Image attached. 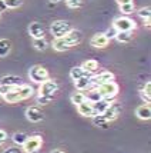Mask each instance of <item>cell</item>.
Masks as SVG:
<instances>
[{"instance_id":"1","label":"cell","mask_w":151,"mask_h":153,"mask_svg":"<svg viewBox=\"0 0 151 153\" xmlns=\"http://www.w3.org/2000/svg\"><path fill=\"white\" fill-rule=\"evenodd\" d=\"M121 110H123V106H121V103H118V102H111V105L105 109L103 113L100 114H96L93 119V123L96 125V126H100V127H105L110 122L113 120H116L121 114Z\"/></svg>"},{"instance_id":"2","label":"cell","mask_w":151,"mask_h":153,"mask_svg":"<svg viewBox=\"0 0 151 153\" xmlns=\"http://www.w3.org/2000/svg\"><path fill=\"white\" fill-rule=\"evenodd\" d=\"M83 39L81 36V32L79 30H74L71 29L67 34H64L63 37H59V39H54L53 42V49L56 52H64V50H69L70 47L77 46Z\"/></svg>"},{"instance_id":"3","label":"cell","mask_w":151,"mask_h":153,"mask_svg":"<svg viewBox=\"0 0 151 153\" xmlns=\"http://www.w3.org/2000/svg\"><path fill=\"white\" fill-rule=\"evenodd\" d=\"M33 87L29 85H20V86L13 87L9 93L3 94V99L6 100L7 103H17L20 100H26L29 97L33 96Z\"/></svg>"},{"instance_id":"4","label":"cell","mask_w":151,"mask_h":153,"mask_svg":"<svg viewBox=\"0 0 151 153\" xmlns=\"http://www.w3.org/2000/svg\"><path fill=\"white\" fill-rule=\"evenodd\" d=\"M113 27L117 32H133L137 27V23L133 19H130V17L123 16V17H117L113 22Z\"/></svg>"},{"instance_id":"5","label":"cell","mask_w":151,"mask_h":153,"mask_svg":"<svg viewBox=\"0 0 151 153\" xmlns=\"http://www.w3.org/2000/svg\"><path fill=\"white\" fill-rule=\"evenodd\" d=\"M97 92L100 93L101 97H107V99H114L118 93V85L111 80V82H107L104 85H101V86H97Z\"/></svg>"},{"instance_id":"6","label":"cell","mask_w":151,"mask_h":153,"mask_svg":"<svg viewBox=\"0 0 151 153\" xmlns=\"http://www.w3.org/2000/svg\"><path fill=\"white\" fill-rule=\"evenodd\" d=\"M50 30H52V34L54 36V39H59V37H63L64 34L69 33L71 30V26H70V23H67L64 20H57V22L52 23Z\"/></svg>"},{"instance_id":"7","label":"cell","mask_w":151,"mask_h":153,"mask_svg":"<svg viewBox=\"0 0 151 153\" xmlns=\"http://www.w3.org/2000/svg\"><path fill=\"white\" fill-rule=\"evenodd\" d=\"M29 77L33 80L34 83H43L44 80L49 79V72L43 66H33L29 72Z\"/></svg>"},{"instance_id":"8","label":"cell","mask_w":151,"mask_h":153,"mask_svg":"<svg viewBox=\"0 0 151 153\" xmlns=\"http://www.w3.org/2000/svg\"><path fill=\"white\" fill-rule=\"evenodd\" d=\"M41 145H43V139L40 136H32V137H27V140L21 146V149H23V152L26 153H36L39 152Z\"/></svg>"},{"instance_id":"9","label":"cell","mask_w":151,"mask_h":153,"mask_svg":"<svg viewBox=\"0 0 151 153\" xmlns=\"http://www.w3.org/2000/svg\"><path fill=\"white\" fill-rule=\"evenodd\" d=\"M57 90H59V85L53 79H47L43 83H40L39 94L40 96H54Z\"/></svg>"},{"instance_id":"10","label":"cell","mask_w":151,"mask_h":153,"mask_svg":"<svg viewBox=\"0 0 151 153\" xmlns=\"http://www.w3.org/2000/svg\"><path fill=\"white\" fill-rule=\"evenodd\" d=\"M111 80H114V74L111 72H101L99 74H91V86H101V85H104L107 82H111Z\"/></svg>"},{"instance_id":"11","label":"cell","mask_w":151,"mask_h":153,"mask_svg":"<svg viewBox=\"0 0 151 153\" xmlns=\"http://www.w3.org/2000/svg\"><path fill=\"white\" fill-rule=\"evenodd\" d=\"M77 112H79L81 116H84V117H94L96 116V110H94V107L93 105L88 102V100H84V102H81L80 105H77Z\"/></svg>"},{"instance_id":"12","label":"cell","mask_w":151,"mask_h":153,"mask_svg":"<svg viewBox=\"0 0 151 153\" xmlns=\"http://www.w3.org/2000/svg\"><path fill=\"white\" fill-rule=\"evenodd\" d=\"M26 117L27 120H30L33 123H39V122L44 119V114H43V112L40 110L39 107H29L26 110Z\"/></svg>"},{"instance_id":"13","label":"cell","mask_w":151,"mask_h":153,"mask_svg":"<svg viewBox=\"0 0 151 153\" xmlns=\"http://www.w3.org/2000/svg\"><path fill=\"white\" fill-rule=\"evenodd\" d=\"M74 86H76V89L80 90V92L88 90V89L91 87V74H85L83 77L74 80Z\"/></svg>"},{"instance_id":"14","label":"cell","mask_w":151,"mask_h":153,"mask_svg":"<svg viewBox=\"0 0 151 153\" xmlns=\"http://www.w3.org/2000/svg\"><path fill=\"white\" fill-rule=\"evenodd\" d=\"M108 42L110 40L105 37L104 33H99V34H94L91 39H90V45L93 47H96V49H103L108 45Z\"/></svg>"},{"instance_id":"15","label":"cell","mask_w":151,"mask_h":153,"mask_svg":"<svg viewBox=\"0 0 151 153\" xmlns=\"http://www.w3.org/2000/svg\"><path fill=\"white\" fill-rule=\"evenodd\" d=\"M29 33H30V36H32L33 39H41V37H44L43 26H41L40 23H37V22L30 23V26H29Z\"/></svg>"},{"instance_id":"16","label":"cell","mask_w":151,"mask_h":153,"mask_svg":"<svg viewBox=\"0 0 151 153\" xmlns=\"http://www.w3.org/2000/svg\"><path fill=\"white\" fill-rule=\"evenodd\" d=\"M111 102H114V99H107V97H101L100 100H97V102H94V103H91L93 107H94V110H96V113L100 114L103 113L107 107L111 105Z\"/></svg>"},{"instance_id":"17","label":"cell","mask_w":151,"mask_h":153,"mask_svg":"<svg viewBox=\"0 0 151 153\" xmlns=\"http://www.w3.org/2000/svg\"><path fill=\"white\" fill-rule=\"evenodd\" d=\"M136 114H137L138 119L141 120H150L151 119V107L150 105H141L136 109Z\"/></svg>"},{"instance_id":"18","label":"cell","mask_w":151,"mask_h":153,"mask_svg":"<svg viewBox=\"0 0 151 153\" xmlns=\"http://www.w3.org/2000/svg\"><path fill=\"white\" fill-rule=\"evenodd\" d=\"M81 69H83L84 72H87V73L94 74L97 70H99V62H97V60H94V59L85 60L84 63L81 65Z\"/></svg>"},{"instance_id":"19","label":"cell","mask_w":151,"mask_h":153,"mask_svg":"<svg viewBox=\"0 0 151 153\" xmlns=\"http://www.w3.org/2000/svg\"><path fill=\"white\" fill-rule=\"evenodd\" d=\"M0 85H6L10 87H16L21 85V79L19 76H3L0 80Z\"/></svg>"},{"instance_id":"20","label":"cell","mask_w":151,"mask_h":153,"mask_svg":"<svg viewBox=\"0 0 151 153\" xmlns=\"http://www.w3.org/2000/svg\"><path fill=\"white\" fill-rule=\"evenodd\" d=\"M12 50V45L7 39H0V57H6Z\"/></svg>"},{"instance_id":"21","label":"cell","mask_w":151,"mask_h":153,"mask_svg":"<svg viewBox=\"0 0 151 153\" xmlns=\"http://www.w3.org/2000/svg\"><path fill=\"white\" fill-rule=\"evenodd\" d=\"M141 97L144 99L145 103L151 102V82H147L144 85V87L141 89Z\"/></svg>"},{"instance_id":"22","label":"cell","mask_w":151,"mask_h":153,"mask_svg":"<svg viewBox=\"0 0 151 153\" xmlns=\"http://www.w3.org/2000/svg\"><path fill=\"white\" fill-rule=\"evenodd\" d=\"M114 39H117L120 43H128L133 39V32H117Z\"/></svg>"},{"instance_id":"23","label":"cell","mask_w":151,"mask_h":153,"mask_svg":"<svg viewBox=\"0 0 151 153\" xmlns=\"http://www.w3.org/2000/svg\"><path fill=\"white\" fill-rule=\"evenodd\" d=\"M85 74H90V73L84 72V70L81 69V66H76V67H73L71 70H70V77H71L73 80H77V79H80V77L85 76Z\"/></svg>"},{"instance_id":"24","label":"cell","mask_w":151,"mask_h":153,"mask_svg":"<svg viewBox=\"0 0 151 153\" xmlns=\"http://www.w3.org/2000/svg\"><path fill=\"white\" fill-rule=\"evenodd\" d=\"M27 136L26 133H23V132H16V133L13 134V142H14V145H17V146H23L24 145V142L27 140Z\"/></svg>"},{"instance_id":"25","label":"cell","mask_w":151,"mask_h":153,"mask_svg":"<svg viewBox=\"0 0 151 153\" xmlns=\"http://www.w3.org/2000/svg\"><path fill=\"white\" fill-rule=\"evenodd\" d=\"M85 96V100H88L90 103H94V102H97V100L101 99V96H100V93L97 92V89L94 87V89H91L88 93H84Z\"/></svg>"},{"instance_id":"26","label":"cell","mask_w":151,"mask_h":153,"mask_svg":"<svg viewBox=\"0 0 151 153\" xmlns=\"http://www.w3.org/2000/svg\"><path fill=\"white\" fill-rule=\"evenodd\" d=\"M70 99H71V103H73V105H76V106H77V105H80L81 102H84V100H85V96H84V93H83V92L77 90V92H74V93L71 94V97H70Z\"/></svg>"},{"instance_id":"27","label":"cell","mask_w":151,"mask_h":153,"mask_svg":"<svg viewBox=\"0 0 151 153\" xmlns=\"http://www.w3.org/2000/svg\"><path fill=\"white\" fill-rule=\"evenodd\" d=\"M33 46L36 50H46L47 49V42L44 40V37H41V39H33Z\"/></svg>"},{"instance_id":"28","label":"cell","mask_w":151,"mask_h":153,"mask_svg":"<svg viewBox=\"0 0 151 153\" xmlns=\"http://www.w3.org/2000/svg\"><path fill=\"white\" fill-rule=\"evenodd\" d=\"M138 16H140V19L145 20V22H150V19H151V9L150 7H143V9H140V10H138Z\"/></svg>"},{"instance_id":"29","label":"cell","mask_w":151,"mask_h":153,"mask_svg":"<svg viewBox=\"0 0 151 153\" xmlns=\"http://www.w3.org/2000/svg\"><path fill=\"white\" fill-rule=\"evenodd\" d=\"M120 10L124 14H131L136 10V7H134V3H127V4H120Z\"/></svg>"},{"instance_id":"30","label":"cell","mask_w":151,"mask_h":153,"mask_svg":"<svg viewBox=\"0 0 151 153\" xmlns=\"http://www.w3.org/2000/svg\"><path fill=\"white\" fill-rule=\"evenodd\" d=\"M4 4H6L7 9H17V7L21 6V0H3Z\"/></svg>"},{"instance_id":"31","label":"cell","mask_w":151,"mask_h":153,"mask_svg":"<svg viewBox=\"0 0 151 153\" xmlns=\"http://www.w3.org/2000/svg\"><path fill=\"white\" fill-rule=\"evenodd\" d=\"M53 99H54V96H40L39 94V97H37V103H39V105H49Z\"/></svg>"},{"instance_id":"32","label":"cell","mask_w":151,"mask_h":153,"mask_svg":"<svg viewBox=\"0 0 151 153\" xmlns=\"http://www.w3.org/2000/svg\"><path fill=\"white\" fill-rule=\"evenodd\" d=\"M3 153H24L23 152V149H21V146H10L7 147V149H4V152Z\"/></svg>"},{"instance_id":"33","label":"cell","mask_w":151,"mask_h":153,"mask_svg":"<svg viewBox=\"0 0 151 153\" xmlns=\"http://www.w3.org/2000/svg\"><path fill=\"white\" fill-rule=\"evenodd\" d=\"M66 3L69 7L77 9V7H80V4H81V0H66Z\"/></svg>"},{"instance_id":"34","label":"cell","mask_w":151,"mask_h":153,"mask_svg":"<svg viewBox=\"0 0 151 153\" xmlns=\"http://www.w3.org/2000/svg\"><path fill=\"white\" fill-rule=\"evenodd\" d=\"M104 34H105V37H107L108 40H110V39H114V37H116V34H117V30H116L114 27H111V29H110L107 33H104Z\"/></svg>"},{"instance_id":"35","label":"cell","mask_w":151,"mask_h":153,"mask_svg":"<svg viewBox=\"0 0 151 153\" xmlns=\"http://www.w3.org/2000/svg\"><path fill=\"white\" fill-rule=\"evenodd\" d=\"M6 140H7V133L4 132V130H1V129H0V146H1Z\"/></svg>"},{"instance_id":"36","label":"cell","mask_w":151,"mask_h":153,"mask_svg":"<svg viewBox=\"0 0 151 153\" xmlns=\"http://www.w3.org/2000/svg\"><path fill=\"white\" fill-rule=\"evenodd\" d=\"M6 10H7V7H6V4H4V1L0 0V14L3 13V12H6Z\"/></svg>"},{"instance_id":"37","label":"cell","mask_w":151,"mask_h":153,"mask_svg":"<svg viewBox=\"0 0 151 153\" xmlns=\"http://www.w3.org/2000/svg\"><path fill=\"white\" fill-rule=\"evenodd\" d=\"M118 4H127V3H133V0H117Z\"/></svg>"},{"instance_id":"38","label":"cell","mask_w":151,"mask_h":153,"mask_svg":"<svg viewBox=\"0 0 151 153\" xmlns=\"http://www.w3.org/2000/svg\"><path fill=\"white\" fill-rule=\"evenodd\" d=\"M52 153H66L64 150H61V149H54Z\"/></svg>"},{"instance_id":"39","label":"cell","mask_w":151,"mask_h":153,"mask_svg":"<svg viewBox=\"0 0 151 153\" xmlns=\"http://www.w3.org/2000/svg\"><path fill=\"white\" fill-rule=\"evenodd\" d=\"M59 1H61V0H50V3H59Z\"/></svg>"},{"instance_id":"40","label":"cell","mask_w":151,"mask_h":153,"mask_svg":"<svg viewBox=\"0 0 151 153\" xmlns=\"http://www.w3.org/2000/svg\"><path fill=\"white\" fill-rule=\"evenodd\" d=\"M0 96H1V94H0Z\"/></svg>"}]
</instances>
